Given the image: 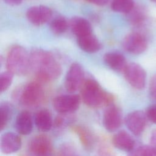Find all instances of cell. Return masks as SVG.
Listing matches in <instances>:
<instances>
[{"label":"cell","instance_id":"obj_4","mask_svg":"<svg viewBox=\"0 0 156 156\" xmlns=\"http://www.w3.org/2000/svg\"><path fill=\"white\" fill-rule=\"evenodd\" d=\"M44 93L42 86L38 82H32L26 84L23 88L20 101L21 104L27 107H35L43 102Z\"/></svg>","mask_w":156,"mask_h":156},{"label":"cell","instance_id":"obj_7","mask_svg":"<svg viewBox=\"0 0 156 156\" xmlns=\"http://www.w3.org/2000/svg\"><path fill=\"white\" fill-rule=\"evenodd\" d=\"M84 81V71L82 66L77 63H73L66 75V90L69 93H73L81 88Z\"/></svg>","mask_w":156,"mask_h":156},{"label":"cell","instance_id":"obj_1","mask_svg":"<svg viewBox=\"0 0 156 156\" xmlns=\"http://www.w3.org/2000/svg\"><path fill=\"white\" fill-rule=\"evenodd\" d=\"M31 70L43 81L57 79L62 73L59 62L50 52L40 49H35L30 54Z\"/></svg>","mask_w":156,"mask_h":156},{"label":"cell","instance_id":"obj_10","mask_svg":"<svg viewBox=\"0 0 156 156\" xmlns=\"http://www.w3.org/2000/svg\"><path fill=\"white\" fill-rule=\"evenodd\" d=\"M146 115L142 111H133L129 113L125 119L128 129L135 135H140L146 125Z\"/></svg>","mask_w":156,"mask_h":156},{"label":"cell","instance_id":"obj_3","mask_svg":"<svg viewBox=\"0 0 156 156\" xmlns=\"http://www.w3.org/2000/svg\"><path fill=\"white\" fill-rule=\"evenodd\" d=\"M6 67L13 74L26 75L31 70L30 54L21 46L12 47L7 56Z\"/></svg>","mask_w":156,"mask_h":156},{"label":"cell","instance_id":"obj_28","mask_svg":"<svg viewBox=\"0 0 156 156\" xmlns=\"http://www.w3.org/2000/svg\"><path fill=\"white\" fill-rule=\"evenodd\" d=\"M147 118L152 122L156 124V104L148 107L146 113Z\"/></svg>","mask_w":156,"mask_h":156},{"label":"cell","instance_id":"obj_21","mask_svg":"<svg viewBox=\"0 0 156 156\" xmlns=\"http://www.w3.org/2000/svg\"><path fill=\"white\" fill-rule=\"evenodd\" d=\"M73 129L79 136L83 147L87 150L91 149L94 144V138L91 132L83 126H74Z\"/></svg>","mask_w":156,"mask_h":156},{"label":"cell","instance_id":"obj_23","mask_svg":"<svg viewBox=\"0 0 156 156\" xmlns=\"http://www.w3.org/2000/svg\"><path fill=\"white\" fill-rule=\"evenodd\" d=\"M51 30L55 34H62L65 32L68 27L66 20L62 16H57L51 21L50 24Z\"/></svg>","mask_w":156,"mask_h":156},{"label":"cell","instance_id":"obj_18","mask_svg":"<svg viewBox=\"0 0 156 156\" xmlns=\"http://www.w3.org/2000/svg\"><path fill=\"white\" fill-rule=\"evenodd\" d=\"M15 127L17 131L22 135H28L31 132L33 124L29 112L23 111L17 115L15 121Z\"/></svg>","mask_w":156,"mask_h":156},{"label":"cell","instance_id":"obj_29","mask_svg":"<svg viewBox=\"0 0 156 156\" xmlns=\"http://www.w3.org/2000/svg\"><path fill=\"white\" fill-rule=\"evenodd\" d=\"M99 154L100 156H113V151L107 144H102L100 146Z\"/></svg>","mask_w":156,"mask_h":156},{"label":"cell","instance_id":"obj_24","mask_svg":"<svg viewBox=\"0 0 156 156\" xmlns=\"http://www.w3.org/2000/svg\"><path fill=\"white\" fill-rule=\"evenodd\" d=\"M12 107L8 103L1 104L0 107V128L2 130L8 123L12 115Z\"/></svg>","mask_w":156,"mask_h":156},{"label":"cell","instance_id":"obj_22","mask_svg":"<svg viewBox=\"0 0 156 156\" xmlns=\"http://www.w3.org/2000/svg\"><path fill=\"white\" fill-rule=\"evenodd\" d=\"M132 0H112L111 7L113 10L119 13H129L134 7Z\"/></svg>","mask_w":156,"mask_h":156},{"label":"cell","instance_id":"obj_19","mask_svg":"<svg viewBox=\"0 0 156 156\" xmlns=\"http://www.w3.org/2000/svg\"><path fill=\"white\" fill-rule=\"evenodd\" d=\"M35 123L40 130L49 131L52 126V119L49 111L42 109L37 112L35 115Z\"/></svg>","mask_w":156,"mask_h":156},{"label":"cell","instance_id":"obj_17","mask_svg":"<svg viewBox=\"0 0 156 156\" xmlns=\"http://www.w3.org/2000/svg\"><path fill=\"white\" fill-rule=\"evenodd\" d=\"M104 60L106 65L115 71H123L127 66L124 56L118 52H109L104 56Z\"/></svg>","mask_w":156,"mask_h":156},{"label":"cell","instance_id":"obj_32","mask_svg":"<svg viewBox=\"0 0 156 156\" xmlns=\"http://www.w3.org/2000/svg\"><path fill=\"white\" fill-rule=\"evenodd\" d=\"M151 143L152 146L156 149V130H154L152 132L151 137Z\"/></svg>","mask_w":156,"mask_h":156},{"label":"cell","instance_id":"obj_31","mask_svg":"<svg viewBox=\"0 0 156 156\" xmlns=\"http://www.w3.org/2000/svg\"><path fill=\"white\" fill-rule=\"evenodd\" d=\"M86 1L90 3L94 4L97 5H100V6L105 5L108 2V0H86Z\"/></svg>","mask_w":156,"mask_h":156},{"label":"cell","instance_id":"obj_33","mask_svg":"<svg viewBox=\"0 0 156 156\" xmlns=\"http://www.w3.org/2000/svg\"><path fill=\"white\" fill-rule=\"evenodd\" d=\"M7 4L11 5H16L20 4L23 0H4Z\"/></svg>","mask_w":156,"mask_h":156},{"label":"cell","instance_id":"obj_2","mask_svg":"<svg viewBox=\"0 0 156 156\" xmlns=\"http://www.w3.org/2000/svg\"><path fill=\"white\" fill-rule=\"evenodd\" d=\"M80 89L83 102L90 107L98 108L109 105L113 102V96L104 91L94 80H85Z\"/></svg>","mask_w":156,"mask_h":156},{"label":"cell","instance_id":"obj_14","mask_svg":"<svg viewBox=\"0 0 156 156\" xmlns=\"http://www.w3.org/2000/svg\"><path fill=\"white\" fill-rule=\"evenodd\" d=\"M112 143L116 148L126 152L132 151L135 145L132 137L124 130L116 133L113 137Z\"/></svg>","mask_w":156,"mask_h":156},{"label":"cell","instance_id":"obj_27","mask_svg":"<svg viewBox=\"0 0 156 156\" xmlns=\"http://www.w3.org/2000/svg\"><path fill=\"white\" fill-rule=\"evenodd\" d=\"M58 156H80L77 150L69 144H63L58 152Z\"/></svg>","mask_w":156,"mask_h":156},{"label":"cell","instance_id":"obj_11","mask_svg":"<svg viewBox=\"0 0 156 156\" xmlns=\"http://www.w3.org/2000/svg\"><path fill=\"white\" fill-rule=\"evenodd\" d=\"M52 16L51 10L44 5L33 6L26 12V17L29 22L35 26L42 25L48 22Z\"/></svg>","mask_w":156,"mask_h":156},{"label":"cell","instance_id":"obj_13","mask_svg":"<svg viewBox=\"0 0 156 156\" xmlns=\"http://www.w3.org/2000/svg\"><path fill=\"white\" fill-rule=\"evenodd\" d=\"M21 141L20 136L13 132L4 133L1 138V149L5 154H12L20 148Z\"/></svg>","mask_w":156,"mask_h":156},{"label":"cell","instance_id":"obj_12","mask_svg":"<svg viewBox=\"0 0 156 156\" xmlns=\"http://www.w3.org/2000/svg\"><path fill=\"white\" fill-rule=\"evenodd\" d=\"M122 122V114L120 109L115 105H110L104 112L103 124L109 132L116 130Z\"/></svg>","mask_w":156,"mask_h":156},{"label":"cell","instance_id":"obj_8","mask_svg":"<svg viewBox=\"0 0 156 156\" xmlns=\"http://www.w3.org/2000/svg\"><path fill=\"white\" fill-rule=\"evenodd\" d=\"M80 104L77 94H65L57 96L53 100V107L61 114H67L76 111Z\"/></svg>","mask_w":156,"mask_h":156},{"label":"cell","instance_id":"obj_15","mask_svg":"<svg viewBox=\"0 0 156 156\" xmlns=\"http://www.w3.org/2000/svg\"><path fill=\"white\" fill-rule=\"evenodd\" d=\"M70 27L77 37L92 33V27L90 22L82 17H74L70 20Z\"/></svg>","mask_w":156,"mask_h":156},{"label":"cell","instance_id":"obj_20","mask_svg":"<svg viewBox=\"0 0 156 156\" xmlns=\"http://www.w3.org/2000/svg\"><path fill=\"white\" fill-rule=\"evenodd\" d=\"M127 14L129 22L136 27H140L144 24L147 20L146 10L140 6H134L133 9Z\"/></svg>","mask_w":156,"mask_h":156},{"label":"cell","instance_id":"obj_25","mask_svg":"<svg viewBox=\"0 0 156 156\" xmlns=\"http://www.w3.org/2000/svg\"><path fill=\"white\" fill-rule=\"evenodd\" d=\"M13 75L12 73L9 71L3 72L0 76V85H1V91L4 92L6 91L9 87L10 86Z\"/></svg>","mask_w":156,"mask_h":156},{"label":"cell","instance_id":"obj_26","mask_svg":"<svg viewBox=\"0 0 156 156\" xmlns=\"http://www.w3.org/2000/svg\"><path fill=\"white\" fill-rule=\"evenodd\" d=\"M132 156H156V149L153 146H141L135 151Z\"/></svg>","mask_w":156,"mask_h":156},{"label":"cell","instance_id":"obj_5","mask_svg":"<svg viewBox=\"0 0 156 156\" xmlns=\"http://www.w3.org/2000/svg\"><path fill=\"white\" fill-rule=\"evenodd\" d=\"M126 80L133 88L142 90L146 85V73L141 66L136 63H130L127 65L124 70Z\"/></svg>","mask_w":156,"mask_h":156},{"label":"cell","instance_id":"obj_30","mask_svg":"<svg viewBox=\"0 0 156 156\" xmlns=\"http://www.w3.org/2000/svg\"><path fill=\"white\" fill-rule=\"evenodd\" d=\"M149 92L152 98L156 101V74L154 75L151 80Z\"/></svg>","mask_w":156,"mask_h":156},{"label":"cell","instance_id":"obj_16","mask_svg":"<svg viewBox=\"0 0 156 156\" xmlns=\"http://www.w3.org/2000/svg\"><path fill=\"white\" fill-rule=\"evenodd\" d=\"M77 44L82 50L88 53L96 52L101 48L99 41L92 33L77 37Z\"/></svg>","mask_w":156,"mask_h":156},{"label":"cell","instance_id":"obj_6","mask_svg":"<svg viewBox=\"0 0 156 156\" xmlns=\"http://www.w3.org/2000/svg\"><path fill=\"white\" fill-rule=\"evenodd\" d=\"M147 40L141 33L134 32L127 34L122 41V46L128 52L132 54H140L147 48Z\"/></svg>","mask_w":156,"mask_h":156},{"label":"cell","instance_id":"obj_34","mask_svg":"<svg viewBox=\"0 0 156 156\" xmlns=\"http://www.w3.org/2000/svg\"><path fill=\"white\" fill-rule=\"evenodd\" d=\"M151 1H152L153 2H154V3L156 4V0H151Z\"/></svg>","mask_w":156,"mask_h":156},{"label":"cell","instance_id":"obj_9","mask_svg":"<svg viewBox=\"0 0 156 156\" xmlns=\"http://www.w3.org/2000/svg\"><path fill=\"white\" fill-rule=\"evenodd\" d=\"M32 156H52V145L49 137L40 135L33 138L29 146Z\"/></svg>","mask_w":156,"mask_h":156}]
</instances>
